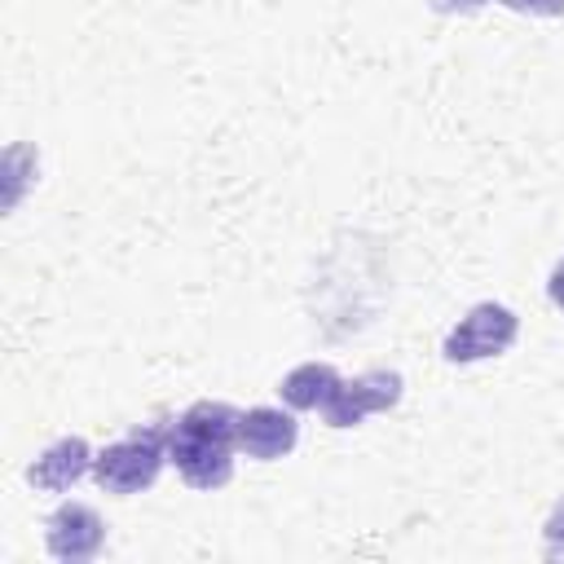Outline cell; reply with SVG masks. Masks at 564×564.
<instances>
[{"mask_svg":"<svg viewBox=\"0 0 564 564\" xmlns=\"http://www.w3.org/2000/svg\"><path fill=\"white\" fill-rule=\"evenodd\" d=\"M295 441H300V423H295L291 405L286 410H278V405H251V410L238 414V449L247 458H260V463L282 458V454L295 449Z\"/></svg>","mask_w":564,"mask_h":564,"instance_id":"obj_6","label":"cell"},{"mask_svg":"<svg viewBox=\"0 0 564 564\" xmlns=\"http://www.w3.org/2000/svg\"><path fill=\"white\" fill-rule=\"evenodd\" d=\"M234 445H238V410L225 401H194L167 427V458L176 463L181 480L194 489L229 485Z\"/></svg>","mask_w":564,"mask_h":564,"instance_id":"obj_1","label":"cell"},{"mask_svg":"<svg viewBox=\"0 0 564 564\" xmlns=\"http://www.w3.org/2000/svg\"><path fill=\"white\" fill-rule=\"evenodd\" d=\"M405 392V379L397 370H366L357 379H339L335 392L326 397L322 405V419L330 427H357L366 414H379V410H392Z\"/></svg>","mask_w":564,"mask_h":564,"instance_id":"obj_4","label":"cell"},{"mask_svg":"<svg viewBox=\"0 0 564 564\" xmlns=\"http://www.w3.org/2000/svg\"><path fill=\"white\" fill-rule=\"evenodd\" d=\"M48 555L53 560H66V564H79V560H93L106 542V524L101 516L88 507V502H62L53 516H48Z\"/></svg>","mask_w":564,"mask_h":564,"instance_id":"obj_5","label":"cell"},{"mask_svg":"<svg viewBox=\"0 0 564 564\" xmlns=\"http://www.w3.org/2000/svg\"><path fill=\"white\" fill-rule=\"evenodd\" d=\"M93 449H88V441L84 436H62V441H53L31 467H26V480L35 485V489H44V494H62V489H70L84 471H93Z\"/></svg>","mask_w":564,"mask_h":564,"instance_id":"obj_7","label":"cell"},{"mask_svg":"<svg viewBox=\"0 0 564 564\" xmlns=\"http://www.w3.org/2000/svg\"><path fill=\"white\" fill-rule=\"evenodd\" d=\"M546 291H551V300H555V308L564 313V260L555 264V273H551V282H546Z\"/></svg>","mask_w":564,"mask_h":564,"instance_id":"obj_11","label":"cell"},{"mask_svg":"<svg viewBox=\"0 0 564 564\" xmlns=\"http://www.w3.org/2000/svg\"><path fill=\"white\" fill-rule=\"evenodd\" d=\"M167 463V423H150V427H137L128 436H119L115 445H106L97 458H93V476L106 494H141L159 480Z\"/></svg>","mask_w":564,"mask_h":564,"instance_id":"obj_2","label":"cell"},{"mask_svg":"<svg viewBox=\"0 0 564 564\" xmlns=\"http://www.w3.org/2000/svg\"><path fill=\"white\" fill-rule=\"evenodd\" d=\"M520 335V317L507 308V304H476L467 317H458V326L445 335L441 352L445 361L463 366V361H485V357H498L516 344Z\"/></svg>","mask_w":564,"mask_h":564,"instance_id":"obj_3","label":"cell"},{"mask_svg":"<svg viewBox=\"0 0 564 564\" xmlns=\"http://www.w3.org/2000/svg\"><path fill=\"white\" fill-rule=\"evenodd\" d=\"M502 4L516 9V13H546V18L564 13V0H502Z\"/></svg>","mask_w":564,"mask_h":564,"instance_id":"obj_10","label":"cell"},{"mask_svg":"<svg viewBox=\"0 0 564 564\" xmlns=\"http://www.w3.org/2000/svg\"><path fill=\"white\" fill-rule=\"evenodd\" d=\"M546 560H564V498L546 520Z\"/></svg>","mask_w":564,"mask_h":564,"instance_id":"obj_9","label":"cell"},{"mask_svg":"<svg viewBox=\"0 0 564 564\" xmlns=\"http://www.w3.org/2000/svg\"><path fill=\"white\" fill-rule=\"evenodd\" d=\"M335 383H339V370L330 361H304L278 383V392L291 410H322L326 397L335 392Z\"/></svg>","mask_w":564,"mask_h":564,"instance_id":"obj_8","label":"cell"}]
</instances>
